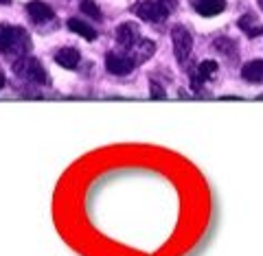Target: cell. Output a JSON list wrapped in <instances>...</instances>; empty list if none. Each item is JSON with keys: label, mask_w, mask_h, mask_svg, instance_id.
Masks as SVG:
<instances>
[{"label": "cell", "mask_w": 263, "mask_h": 256, "mask_svg": "<svg viewBox=\"0 0 263 256\" xmlns=\"http://www.w3.org/2000/svg\"><path fill=\"white\" fill-rule=\"evenodd\" d=\"M31 51V37L29 33L20 27L11 24H0V55H13L24 57Z\"/></svg>", "instance_id": "1"}, {"label": "cell", "mask_w": 263, "mask_h": 256, "mask_svg": "<svg viewBox=\"0 0 263 256\" xmlns=\"http://www.w3.org/2000/svg\"><path fill=\"white\" fill-rule=\"evenodd\" d=\"M178 7V0H141V3L134 5V11L138 18L152 24H160L171 15Z\"/></svg>", "instance_id": "2"}, {"label": "cell", "mask_w": 263, "mask_h": 256, "mask_svg": "<svg viewBox=\"0 0 263 256\" xmlns=\"http://www.w3.org/2000/svg\"><path fill=\"white\" fill-rule=\"evenodd\" d=\"M13 72L20 79L31 81V84H40V86H48V84H51V79H48L44 66L40 64V60H35V57H29V55L18 57V60H15Z\"/></svg>", "instance_id": "3"}, {"label": "cell", "mask_w": 263, "mask_h": 256, "mask_svg": "<svg viewBox=\"0 0 263 256\" xmlns=\"http://www.w3.org/2000/svg\"><path fill=\"white\" fill-rule=\"evenodd\" d=\"M136 66L138 64L134 60V53L129 48H117V51H110L105 55V68H108L110 75H117V77L129 75Z\"/></svg>", "instance_id": "4"}, {"label": "cell", "mask_w": 263, "mask_h": 256, "mask_svg": "<svg viewBox=\"0 0 263 256\" xmlns=\"http://www.w3.org/2000/svg\"><path fill=\"white\" fill-rule=\"evenodd\" d=\"M171 42H174V55L178 62H186L191 57V51H193V35L189 33L186 27L178 24V27L171 29Z\"/></svg>", "instance_id": "5"}, {"label": "cell", "mask_w": 263, "mask_h": 256, "mask_svg": "<svg viewBox=\"0 0 263 256\" xmlns=\"http://www.w3.org/2000/svg\"><path fill=\"white\" fill-rule=\"evenodd\" d=\"M138 40H141V31H138V24L134 22H123L117 27V44L119 48H132Z\"/></svg>", "instance_id": "6"}, {"label": "cell", "mask_w": 263, "mask_h": 256, "mask_svg": "<svg viewBox=\"0 0 263 256\" xmlns=\"http://www.w3.org/2000/svg\"><path fill=\"white\" fill-rule=\"evenodd\" d=\"M215 75H217V64L213 62V60H204V62L195 68L193 75H191V86H193V90H200L202 84H206V81L213 79Z\"/></svg>", "instance_id": "7"}, {"label": "cell", "mask_w": 263, "mask_h": 256, "mask_svg": "<svg viewBox=\"0 0 263 256\" xmlns=\"http://www.w3.org/2000/svg\"><path fill=\"white\" fill-rule=\"evenodd\" d=\"M27 13L35 24H46V22H51L55 18L53 9L46 3H42V0H31V3L27 5Z\"/></svg>", "instance_id": "8"}, {"label": "cell", "mask_w": 263, "mask_h": 256, "mask_svg": "<svg viewBox=\"0 0 263 256\" xmlns=\"http://www.w3.org/2000/svg\"><path fill=\"white\" fill-rule=\"evenodd\" d=\"M193 9L204 15V18H213V15H219L226 9V0H191Z\"/></svg>", "instance_id": "9"}, {"label": "cell", "mask_w": 263, "mask_h": 256, "mask_svg": "<svg viewBox=\"0 0 263 256\" xmlns=\"http://www.w3.org/2000/svg\"><path fill=\"white\" fill-rule=\"evenodd\" d=\"M55 62L60 64L62 68L72 70V68H77V66H79L81 55H79L77 48H72V46H64V48H60V51L55 53Z\"/></svg>", "instance_id": "10"}, {"label": "cell", "mask_w": 263, "mask_h": 256, "mask_svg": "<svg viewBox=\"0 0 263 256\" xmlns=\"http://www.w3.org/2000/svg\"><path fill=\"white\" fill-rule=\"evenodd\" d=\"M132 53H134V60H136V64H145L147 60H152L154 57V53H156V44L152 42V40H145V37H141L138 42L129 48Z\"/></svg>", "instance_id": "11"}, {"label": "cell", "mask_w": 263, "mask_h": 256, "mask_svg": "<svg viewBox=\"0 0 263 256\" xmlns=\"http://www.w3.org/2000/svg\"><path fill=\"white\" fill-rule=\"evenodd\" d=\"M241 79L250 84H263V60H252L241 68Z\"/></svg>", "instance_id": "12"}, {"label": "cell", "mask_w": 263, "mask_h": 256, "mask_svg": "<svg viewBox=\"0 0 263 256\" xmlns=\"http://www.w3.org/2000/svg\"><path fill=\"white\" fill-rule=\"evenodd\" d=\"M68 29L72 33H77V35H81L84 40H88V42H95V40H97V31L90 27L86 20H81V18H70L68 20Z\"/></svg>", "instance_id": "13"}, {"label": "cell", "mask_w": 263, "mask_h": 256, "mask_svg": "<svg viewBox=\"0 0 263 256\" xmlns=\"http://www.w3.org/2000/svg\"><path fill=\"white\" fill-rule=\"evenodd\" d=\"M81 11H84L86 15H90L92 20H101V18H103V13H101V9L97 7L95 0H84V3H81Z\"/></svg>", "instance_id": "14"}, {"label": "cell", "mask_w": 263, "mask_h": 256, "mask_svg": "<svg viewBox=\"0 0 263 256\" xmlns=\"http://www.w3.org/2000/svg\"><path fill=\"white\" fill-rule=\"evenodd\" d=\"M215 46H217V51L221 55H233L235 57V42H230V40H219Z\"/></svg>", "instance_id": "15"}, {"label": "cell", "mask_w": 263, "mask_h": 256, "mask_svg": "<svg viewBox=\"0 0 263 256\" xmlns=\"http://www.w3.org/2000/svg\"><path fill=\"white\" fill-rule=\"evenodd\" d=\"M152 96L154 99H164V90L156 84V81H152Z\"/></svg>", "instance_id": "16"}, {"label": "cell", "mask_w": 263, "mask_h": 256, "mask_svg": "<svg viewBox=\"0 0 263 256\" xmlns=\"http://www.w3.org/2000/svg\"><path fill=\"white\" fill-rule=\"evenodd\" d=\"M3 88H5V75L0 72V90H3Z\"/></svg>", "instance_id": "17"}, {"label": "cell", "mask_w": 263, "mask_h": 256, "mask_svg": "<svg viewBox=\"0 0 263 256\" xmlns=\"http://www.w3.org/2000/svg\"><path fill=\"white\" fill-rule=\"evenodd\" d=\"M0 3H3V5H9V3H11V0H0Z\"/></svg>", "instance_id": "18"}, {"label": "cell", "mask_w": 263, "mask_h": 256, "mask_svg": "<svg viewBox=\"0 0 263 256\" xmlns=\"http://www.w3.org/2000/svg\"><path fill=\"white\" fill-rule=\"evenodd\" d=\"M259 7H261V9H263V0H259Z\"/></svg>", "instance_id": "19"}]
</instances>
